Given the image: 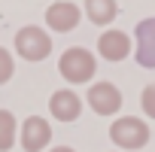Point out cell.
<instances>
[{
    "instance_id": "6da1fadb",
    "label": "cell",
    "mask_w": 155,
    "mask_h": 152,
    "mask_svg": "<svg viewBox=\"0 0 155 152\" xmlns=\"http://www.w3.org/2000/svg\"><path fill=\"white\" fill-rule=\"evenodd\" d=\"M58 70H61V76L70 85H85V82L94 79V73H97V58L88 49H82V46H73V49H67L61 55Z\"/></svg>"
},
{
    "instance_id": "7a4b0ae2",
    "label": "cell",
    "mask_w": 155,
    "mask_h": 152,
    "mask_svg": "<svg viewBox=\"0 0 155 152\" xmlns=\"http://www.w3.org/2000/svg\"><path fill=\"white\" fill-rule=\"evenodd\" d=\"M149 137H152L149 134V125L143 119H137V116H119L110 125V140H113L116 149H128V152L143 149L149 143Z\"/></svg>"
},
{
    "instance_id": "3957f363",
    "label": "cell",
    "mask_w": 155,
    "mask_h": 152,
    "mask_svg": "<svg viewBox=\"0 0 155 152\" xmlns=\"http://www.w3.org/2000/svg\"><path fill=\"white\" fill-rule=\"evenodd\" d=\"M15 52H18L25 61H43V58H49V52H52V37H49L43 28L28 25V28H21V31L15 34Z\"/></svg>"
},
{
    "instance_id": "277c9868",
    "label": "cell",
    "mask_w": 155,
    "mask_h": 152,
    "mask_svg": "<svg viewBox=\"0 0 155 152\" xmlns=\"http://www.w3.org/2000/svg\"><path fill=\"white\" fill-rule=\"evenodd\" d=\"M52 140V125L43 116H28L18 125V143L25 152H46Z\"/></svg>"
},
{
    "instance_id": "5b68a950",
    "label": "cell",
    "mask_w": 155,
    "mask_h": 152,
    "mask_svg": "<svg viewBox=\"0 0 155 152\" xmlns=\"http://www.w3.org/2000/svg\"><path fill=\"white\" fill-rule=\"evenodd\" d=\"M88 107L97 113V116H116L122 110V91L113 85V82H94L85 94Z\"/></svg>"
},
{
    "instance_id": "8992f818",
    "label": "cell",
    "mask_w": 155,
    "mask_h": 152,
    "mask_svg": "<svg viewBox=\"0 0 155 152\" xmlns=\"http://www.w3.org/2000/svg\"><path fill=\"white\" fill-rule=\"evenodd\" d=\"M134 55L137 64L146 70H155V15L143 18L134 31Z\"/></svg>"
},
{
    "instance_id": "52a82bcc",
    "label": "cell",
    "mask_w": 155,
    "mask_h": 152,
    "mask_svg": "<svg viewBox=\"0 0 155 152\" xmlns=\"http://www.w3.org/2000/svg\"><path fill=\"white\" fill-rule=\"evenodd\" d=\"M131 37L125 34V31H116V28H110V31H104L101 34V40H97V55L104 58V61H110V64H119V61H125L128 55H131Z\"/></svg>"
},
{
    "instance_id": "ba28073f",
    "label": "cell",
    "mask_w": 155,
    "mask_h": 152,
    "mask_svg": "<svg viewBox=\"0 0 155 152\" xmlns=\"http://www.w3.org/2000/svg\"><path fill=\"white\" fill-rule=\"evenodd\" d=\"M79 18H82L79 6L70 3V0H58V3H52V6L46 9V25H49V31H55V34L73 31L76 25H79Z\"/></svg>"
},
{
    "instance_id": "9c48e42d",
    "label": "cell",
    "mask_w": 155,
    "mask_h": 152,
    "mask_svg": "<svg viewBox=\"0 0 155 152\" xmlns=\"http://www.w3.org/2000/svg\"><path fill=\"white\" fill-rule=\"evenodd\" d=\"M49 113L58 122H76V119L82 116V97L76 94L73 88H58L49 97Z\"/></svg>"
},
{
    "instance_id": "30bf717a",
    "label": "cell",
    "mask_w": 155,
    "mask_h": 152,
    "mask_svg": "<svg viewBox=\"0 0 155 152\" xmlns=\"http://www.w3.org/2000/svg\"><path fill=\"white\" fill-rule=\"evenodd\" d=\"M116 12H119V6H116V0H85V15L94 21V25H110V21H116Z\"/></svg>"
},
{
    "instance_id": "8fae6325",
    "label": "cell",
    "mask_w": 155,
    "mask_h": 152,
    "mask_svg": "<svg viewBox=\"0 0 155 152\" xmlns=\"http://www.w3.org/2000/svg\"><path fill=\"white\" fill-rule=\"evenodd\" d=\"M18 143V122L9 110H0V152H9Z\"/></svg>"
},
{
    "instance_id": "7c38bea8",
    "label": "cell",
    "mask_w": 155,
    "mask_h": 152,
    "mask_svg": "<svg viewBox=\"0 0 155 152\" xmlns=\"http://www.w3.org/2000/svg\"><path fill=\"white\" fill-rule=\"evenodd\" d=\"M12 73H15V61H12V55L3 46H0V85H6L12 79Z\"/></svg>"
},
{
    "instance_id": "4fadbf2b",
    "label": "cell",
    "mask_w": 155,
    "mask_h": 152,
    "mask_svg": "<svg viewBox=\"0 0 155 152\" xmlns=\"http://www.w3.org/2000/svg\"><path fill=\"white\" fill-rule=\"evenodd\" d=\"M140 107H143V113H146L149 119H155V82L143 88V94H140Z\"/></svg>"
},
{
    "instance_id": "5bb4252c",
    "label": "cell",
    "mask_w": 155,
    "mask_h": 152,
    "mask_svg": "<svg viewBox=\"0 0 155 152\" xmlns=\"http://www.w3.org/2000/svg\"><path fill=\"white\" fill-rule=\"evenodd\" d=\"M46 152H76V149H70V146H55V149H46Z\"/></svg>"
}]
</instances>
